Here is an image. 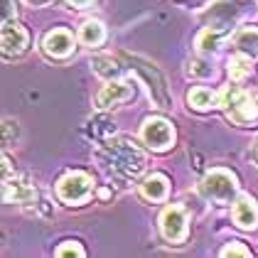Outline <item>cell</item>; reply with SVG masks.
I'll list each match as a JSON object with an SVG mask.
<instances>
[{
	"mask_svg": "<svg viewBox=\"0 0 258 258\" xmlns=\"http://www.w3.org/2000/svg\"><path fill=\"white\" fill-rule=\"evenodd\" d=\"M96 160L101 162V170L108 175L111 179H136L145 170V155L140 153L133 143L123 138L108 140L106 145H101Z\"/></svg>",
	"mask_w": 258,
	"mask_h": 258,
	"instance_id": "1",
	"label": "cell"
},
{
	"mask_svg": "<svg viewBox=\"0 0 258 258\" xmlns=\"http://www.w3.org/2000/svg\"><path fill=\"white\" fill-rule=\"evenodd\" d=\"M199 192L202 197L212 204H219V207H226V204H234L238 197V179L234 172L224 170V167H214L209 170L202 184H199Z\"/></svg>",
	"mask_w": 258,
	"mask_h": 258,
	"instance_id": "2",
	"label": "cell"
},
{
	"mask_svg": "<svg viewBox=\"0 0 258 258\" xmlns=\"http://www.w3.org/2000/svg\"><path fill=\"white\" fill-rule=\"evenodd\" d=\"M219 108H224V113L238 125L253 123L258 118V99L238 86H226L219 94Z\"/></svg>",
	"mask_w": 258,
	"mask_h": 258,
	"instance_id": "3",
	"label": "cell"
},
{
	"mask_svg": "<svg viewBox=\"0 0 258 258\" xmlns=\"http://www.w3.org/2000/svg\"><path fill=\"white\" fill-rule=\"evenodd\" d=\"M253 8H256V0H214L212 8L204 13V20L214 27L226 30L243 20Z\"/></svg>",
	"mask_w": 258,
	"mask_h": 258,
	"instance_id": "4",
	"label": "cell"
},
{
	"mask_svg": "<svg viewBox=\"0 0 258 258\" xmlns=\"http://www.w3.org/2000/svg\"><path fill=\"white\" fill-rule=\"evenodd\" d=\"M91 195H94V179L81 170H72L57 182V197L64 204L79 207L84 202H89Z\"/></svg>",
	"mask_w": 258,
	"mask_h": 258,
	"instance_id": "5",
	"label": "cell"
},
{
	"mask_svg": "<svg viewBox=\"0 0 258 258\" xmlns=\"http://www.w3.org/2000/svg\"><path fill=\"white\" fill-rule=\"evenodd\" d=\"M3 197L10 204H20V207H30L37 202V189L20 179L18 175H13V167H10V160L3 155Z\"/></svg>",
	"mask_w": 258,
	"mask_h": 258,
	"instance_id": "6",
	"label": "cell"
},
{
	"mask_svg": "<svg viewBox=\"0 0 258 258\" xmlns=\"http://www.w3.org/2000/svg\"><path fill=\"white\" fill-rule=\"evenodd\" d=\"M131 64H136V67H131V69H136L140 79L148 84L150 99L155 101V106H158V108H170V94H167V86H165L162 74H160L153 64L143 61L140 57H131Z\"/></svg>",
	"mask_w": 258,
	"mask_h": 258,
	"instance_id": "7",
	"label": "cell"
},
{
	"mask_svg": "<svg viewBox=\"0 0 258 258\" xmlns=\"http://www.w3.org/2000/svg\"><path fill=\"white\" fill-rule=\"evenodd\" d=\"M140 140L150 150L162 153V150H167L175 143V128H172L170 120L165 118H148L143 123V128H140Z\"/></svg>",
	"mask_w": 258,
	"mask_h": 258,
	"instance_id": "8",
	"label": "cell"
},
{
	"mask_svg": "<svg viewBox=\"0 0 258 258\" xmlns=\"http://www.w3.org/2000/svg\"><path fill=\"white\" fill-rule=\"evenodd\" d=\"M187 224H189L187 212L179 204L165 207L162 214H160V231L170 243H182L187 238Z\"/></svg>",
	"mask_w": 258,
	"mask_h": 258,
	"instance_id": "9",
	"label": "cell"
},
{
	"mask_svg": "<svg viewBox=\"0 0 258 258\" xmlns=\"http://www.w3.org/2000/svg\"><path fill=\"white\" fill-rule=\"evenodd\" d=\"M42 49H44V54L49 59H67L74 52V35L69 30H64V27H57V30L44 35Z\"/></svg>",
	"mask_w": 258,
	"mask_h": 258,
	"instance_id": "10",
	"label": "cell"
},
{
	"mask_svg": "<svg viewBox=\"0 0 258 258\" xmlns=\"http://www.w3.org/2000/svg\"><path fill=\"white\" fill-rule=\"evenodd\" d=\"M27 42H30V35L27 30L22 27L20 22L10 20L3 22V54L10 59V57H20L22 52L27 49Z\"/></svg>",
	"mask_w": 258,
	"mask_h": 258,
	"instance_id": "11",
	"label": "cell"
},
{
	"mask_svg": "<svg viewBox=\"0 0 258 258\" xmlns=\"http://www.w3.org/2000/svg\"><path fill=\"white\" fill-rule=\"evenodd\" d=\"M128 99H133V86L128 81H108L96 94V106L99 108H113L118 103H125Z\"/></svg>",
	"mask_w": 258,
	"mask_h": 258,
	"instance_id": "12",
	"label": "cell"
},
{
	"mask_svg": "<svg viewBox=\"0 0 258 258\" xmlns=\"http://www.w3.org/2000/svg\"><path fill=\"white\" fill-rule=\"evenodd\" d=\"M231 217H234V224L238 229L253 231V229H258V204L251 197H238L234 202Z\"/></svg>",
	"mask_w": 258,
	"mask_h": 258,
	"instance_id": "13",
	"label": "cell"
},
{
	"mask_svg": "<svg viewBox=\"0 0 258 258\" xmlns=\"http://www.w3.org/2000/svg\"><path fill=\"white\" fill-rule=\"evenodd\" d=\"M140 195L148 199V202H165L170 195V179L165 175H148V177L140 182Z\"/></svg>",
	"mask_w": 258,
	"mask_h": 258,
	"instance_id": "14",
	"label": "cell"
},
{
	"mask_svg": "<svg viewBox=\"0 0 258 258\" xmlns=\"http://www.w3.org/2000/svg\"><path fill=\"white\" fill-rule=\"evenodd\" d=\"M221 42H224V30H221V27H214V25H207V27H204V30H202V32L197 35L195 47H197L199 54L209 57V54L219 52Z\"/></svg>",
	"mask_w": 258,
	"mask_h": 258,
	"instance_id": "15",
	"label": "cell"
},
{
	"mask_svg": "<svg viewBox=\"0 0 258 258\" xmlns=\"http://www.w3.org/2000/svg\"><path fill=\"white\" fill-rule=\"evenodd\" d=\"M234 47L238 54L248 59H258V27H241L234 35Z\"/></svg>",
	"mask_w": 258,
	"mask_h": 258,
	"instance_id": "16",
	"label": "cell"
},
{
	"mask_svg": "<svg viewBox=\"0 0 258 258\" xmlns=\"http://www.w3.org/2000/svg\"><path fill=\"white\" fill-rule=\"evenodd\" d=\"M187 103H189V108H195V111H209V108H217L219 106V94H214V91L207 89V86H195V89L187 94Z\"/></svg>",
	"mask_w": 258,
	"mask_h": 258,
	"instance_id": "17",
	"label": "cell"
},
{
	"mask_svg": "<svg viewBox=\"0 0 258 258\" xmlns=\"http://www.w3.org/2000/svg\"><path fill=\"white\" fill-rule=\"evenodd\" d=\"M79 42L86 47H101L106 42V27L101 20H86L79 27Z\"/></svg>",
	"mask_w": 258,
	"mask_h": 258,
	"instance_id": "18",
	"label": "cell"
},
{
	"mask_svg": "<svg viewBox=\"0 0 258 258\" xmlns=\"http://www.w3.org/2000/svg\"><path fill=\"white\" fill-rule=\"evenodd\" d=\"M91 69H94L99 77H103V79H111V77L120 74V64L113 59V57H94V59H91Z\"/></svg>",
	"mask_w": 258,
	"mask_h": 258,
	"instance_id": "19",
	"label": "cell"
},
{
	"mask_svg": "<svg viewBox=\"0 0 258 258\" xmlns=\"http://www.w3.org/2000/svg\"><path fill=\"white\" fill-rule=\"evenodd\" d=\"M251 61L248 57H243V54H236V57H231L229 59V74H231V79L234 81H243L248 74H251Z\"/></svg>",
	"mask_w": 258,
	"mask_h": 258,
	"instance_id": "20",
	"label": "cell"
},
{
	"mask_svg": "<svg viewBox=\"0 0 258 258\" xmlns=\"http://www.w3.org/2000/svg\"><path fill=\"white\" fill-rule=\"evenodd\" d=\"M187 74H189V77H195V79H212V77H214V67H212V61H207L204 59V54H202L199 59L189 61Z\"/></svg>",
	"mask_w": 258,
	"mask_h": 258,
	"instance_id": "21",
	"label": "cell"
},
{
	"mask_svg": "<svg viewBox=\"0 0 258 258\" xmlns=\"http://www.w3.org/2000/svg\"><path fill=\"white\" fill-rule=\"evenodd\" d=\"M57 256L64 258V256H77V258H84L86 256V251L81 248L77 241H67V243H61L59 248H57Z\"/></svg>",
	"mask_w": 258,
	"mask_h": 258,
	"instance_id": "22",
	"label": "cell"
},
{
	"mask_svg": "<svg viewBox=\"0 0 258 258\" xmlns=\"http://www.w3.org/2000/svg\"><path fill=\"white\" fill-rule=\"evenodd\" d=\"M221 256L224 258H229V256H251V251L241 243V241H231V243H226L224 248H221Z\"/></svg>",
	"mask_w": 258,
	"mask_h": 258,
	"instance_id": "23",
	"label": "cell"
},
{
	"mask_svg": "<svg viewBox=\"0 0 258 258\" xmlns=\"http://www.w3.org/2000/svg\"><path fill=\"white\" fill-rule=\"evenodd\" d=\"M15 15H18V5H15V0H3V22L15 20Z\"/></svg>",
	"mask_w": 258,
	"mask_h": 258,
	"instance_id": "24",
	"label": "cell"
},
{
	"mask_svg": "<svg viewBox=\"0 0 258 258\" xmlns=\"http://www.w3.org/2000/svg\"><path fill=\"white\" fill-rule=\"evenodd\" d=\"M72 8H79V10H84V8H89V5H94L96 0H67Z\"/></svg>",
	"mask_w": 258,
	"mask_h": 258,
	"instance_id": "25",
	"label": "cell"
},
{
	"mask_svg": "<svg viewBox=\"0 0 258 258\" xmlns=\"http://www.w3.org/2000/svg\"><path fill=\"white\" fill-rule=\"evenodd\" d=\"M13 125H18V123H13V120H5V145L13 140Z\"/></svg>",
	"mask_w": 258,
	"mask_h": 258,
	"instance_id": "26",
	"label": "cell"
},
{
	"mask_svg": "<svg viewBox=\"0 0 258 258\" xmlns=\"http://www.w3.org/2000/svg\"><path fill=\"white\" fill-rule=\"evenodd\" d=\"M25 3H30V5H40V3H47V0H25Z\"/></svg>",
	"mask_w": 258,
	"mask_h": 258,
	"instance_id": "27",
	"label": "cell"
},
{
	"mask_svg": "<svg viewBox=\"0 0 258 258\" xmlns=\"http://www.w3.org/2000/svg\"><path fill=\"white\" fill-rule=\"evenodd\" d=\"M256 155H258V150H256Z\"/></svg>",
	"mask_w": 258,
	"mask_h": 258,
	"instance_id": "28",
	"label": "cell"
}]
</instances>
